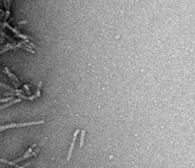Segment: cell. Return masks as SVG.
Instances as JSON below:
<instances>
[{"label": "cell", "mask_w": 195, "mask_h": 168, "mask_svg": "<svg viewBox=\"0 0 195 168\" xmlns=\"http://www.w3.org/2000/svg\"><path fill=\"white\" fill-rule=\"evenodd\" d=\"M24 88L26 89V94L30 96V88H29V86L28 85H24Z\"/></svg>", "instance_id": "7c38bea8"}, {"label": "cell", "mask_w": 195, "mask_h": 168, "mask_svg": "<svg viewBox=\"0 0 195 168\" xmlns=\"http://www.w3.org/2000/svg\"><path fill=\"white\" fill-rule=\"evenodd\" d=\"M37 146V144H34L33 146H31L30 148L24 154V155L23 156H21V157H19V158H17V159H15V163H17V162H19V161H22V160H25V159H27V158H29V157H31V156H33V150H34V148Z\"/></svg>", "instance_id": "3957f363"}, {"label": "cell", "mask_w": 195, "mask_h": 168, "mask_svg": "<svg viewBox=\"0 0 195 168\" xmlns=\"http://www.w3.org/2000/svg\"><path fill=\"white\" fill-rule=\"evenodd\" d=\"M0 162H3V163H7L9 165H12V166H16V167H18V165L16 164L14 161H9L7 159H3V158H0Z\"/></svg>", "instance_id": "52a82bcc"}, {"label": "cell", "mask_w": 195, "mask_h": 168, "mask_svg": "<svg viewBox=\"0 0 195 168\" xmlns=\"http://www.w3.org/2000/svg\"><path fill=\"white\" fill-rule=\"evenodd\" d=\"M10 128H17V124H9L5 125V126H0V132L4 131L6 129H10Z\"/></svg>", "instance_id": "8992f818"}, {"label": "cell", "mask_w": 195, "mask_h": 168, "mask_svg": "<svg viewBox=\"0 0 195 168\" xmlns=\"http://www.w3.org/2000/svg\"><path fill=\"white\" fill-rule=\"evenodd\" d=\"M0 35H1V36H2V37H7V38H9V39H11V37H8L7 35H6V34H5V33H4V32H2V30H1V29H0Z\"/></svg>", "instance_id": "4fadbf2b"}, {"label": "cell", "mask_w": 195, "mask_h": 168, "mask_svg": "<svg viewBox=\"0 0 195 168\" xmlns=\"http://www.w3.org/2000/svg\"><path fill=\"white\" fill-rule=\"evenodd\" d=\"M80 133L79 129H76V131L74 132V135H73V140H72V143L69 146V149H68V154H67V160L71 159V156H72V152H73V149H74V145H75L76 138L78 137V134Z\"/></svg>", "instance_id": "7a4b0ae2"}, {"label": "cell", "mask_w": 195, "mask_h": 168, "mask_svg": "<svg viewBox=\"0 0 195 168\" xmlns=\"http://www.w3.org/2000/svg\"><path fill=\"white\" fill-rule=\"evenodd\" d=\"M0 72H2V73H4V69H3V68H2L1 66H0ZM4 74H5V73H4Z\"/></svg>", "instance_id": "5bb4252c"}, {"label": "cell", "mask_w": 195, "mask_h": 168, "mask_svg": "<svg viewBox=\"0 0 195 168\" xmlns=\"http://www.w3.org/2000/svg\"><path fill=\"white\" fill-rule=\"evenodd\" d=\"M4 73L6 74L8 77L10 78V80H11V82L13 83V85H14V87H15L16 88H18L20 86H21V83L19 82L18 78H17L15 75H14V74L9 70V68H8V67H5V68H4Z\"/></svg>", "instance_id": "6da1fadb"}, {"label": "cell", "mask_w": 195, "mask_h": 168, "mask_svg": "<svg viewBox=\"0 0 195 168\" xmlns=\"http://www.w3.org/2000/svg\"><path fill=\"white\" fill-rule=\"evenodd\" d=\"M10 100H13V96H9V97H4V98H1L0 99V102H8Z\"/></svg>", "instance_id": "30bf717a"}, {"label": "cell", "mask_w": 195, "mask_h": 168, "mask_svg": "<svg viewBox=\"0 0 195 168\" xmlns=\"http://www.w3.org/2000/svg\"><path fill=\"white\" fill-rule=\"evenodd\" d=\"M85 134H86V132L84 131H81V138H80V147L82 148L83 146H84V139H85Z\"/></svg>", "instance_id": "9c48e42d"}, {"label": "cell", "mask_w": 195, "mask_h": 168, "mask_svg": "<svg viewBox=\"0 0 195 168\" xmlns=\"http://www.w3.org/2000/svg\"><path fill=\"white\" fill-rule=\"evenodd\" d=\"M41 86H43V82H39L38 85V88H37V90H36V96L37 97H39L40 96V88H41Z\"/></svg>", "instance_id": "ba28073f"}, {"label": "cell", "mask_w": 195, "mask_h": 168, "mask_svg": "<svg viewBox=\"0 0 195 168\" xmlns=\"http://www.w3.org/2000/svg\"><path fill=\"white\" fill-rule=\"evenodd\" d=\"M0 87H1V88H6V89H8V90H9V91H10V90H13V89H14L13 88H11L10 86H8V85H5V84H2V83H0Z\"/></svg>", "instance_id": "8fae6325"}, {"label": "cell", "mask_w": 195, "mask_h": 168, "mask_svg": "<svg viewBox=\"0 0 195 168\" xmlns=\"http://www.w3.org/2000/svg\"><path fill=\"white\" fill-rule=\"evenodd\" d=\"M45 120H39V121H32V122H26V123H19L17 124V128L18 127H25V126H30V125H38V124H44Z\"/></svg>", "instance_id": "277c9868"}, {"label": "cell", "mask_w": 195, "mask_h": 168, "mask_svg": "<svg viewBox=\"0 0 195 168\" xmlns=\"http://www.w3.org/2000/svg\"><path fill=\"white\" fill-rule=\"evenodd\" d=\"M22 99L21 98H16V99H13V100H10L9 102H6V103H4L3 105H1L0 106V110H2V109H4V108H6V107H8V106H10V105H13V104H15V103H18V102H20Z\"/></svg>", "instance_id": "5b68a950"}]
</instances>
